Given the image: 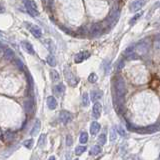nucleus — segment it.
Here are the masks:
<instances>
[{"label":"nucleus","instance_id":"1","mask_svg":"<svg viewBox=\"0 0 160 160\" xmlns=\"http://www.w3.org/2000/svg\"><path fill=\"white\" fill-rule=\"evenodd\" d=\"M114 92H115V96H114V103L115 106L118 109V107H122L123 101H124V96L126 94V86H125V82L121 76H116L114 78Z\"/></svg>","mask_w":160,"mask_h":160},{"label":"nucleus","instance_id":"2","mask_svg":"<svg viewBox=\"0 0 160 160\" xmlns=\"http://www.w3.org/2000/svg\"><path fill=\"white\" fill-rule=\"evenodd\" d=\"M119 15H120V8L118 6H115L111 9L109 15L105 20V26L111 28L112 26L115 25V23L118 21L119 19Z\"/></svg>","mask_w":160,"mask_h":160},{"label":"nucleus","instance_id":"3","mask_svg":"<svg viewBox=\"0 0 160 160\" xmlns=\"http://www.w3.org/2000/svg\"><path fill=\"white\" fill-rule=\"evenodd\" d=\"M64 76H65L67 82H68L70 86H76L79 81L78 78L73 74V72H71L70 69H69L68 67L64 68Z\"/></svg>","mask_w":160,"mask_h":160},{"label":"nucleus","instance_id":"4","mask_svg":"<svg viewBox=\"0 0 160 160\" xmlns=\"http://www.w3.org/2000/svg\"><path fill=\"white\" fill-rule=\"evenodd\" d=\"M158 130L157 125H150L148 127H137V129H134L133 131L138 133H154Z\"/></svg>","mask_w":160,"mask_h":160},{"label":"nucleus","instance_id":"5","mask_svg":"<svg viewBox=\"0 0 160 160\" xmlns=\"http://www.w3.org/2000/svg\"><path fill=\"white\" fill-rule=\"evenodd\" d=\"M59 119L61 121L63 124H68L70 123L73 119V115L68 111H65V110H62L60 112V115H59Z\"/></svg>","mask_w":160,"mask_h":160},{"label":"nucleus","instance_id":"6","mask_svg":"<svg viewBox=\"0 0 160 160\" xmlns=\"http://www.w3.org/2000/svg\"><path fill=\"white\" fill-rule=\"evenodd\" d=\"M101 112H102V106H101L100 102H95L93 105V109H92V116L95 119H98L101 116Z\"/></svg>","mask_w":160,"mask_h":160},{"label":"nucleus","instance_id":"7","mask_svg":"<svg viewBox=\"0 0 160 160\" xmlns=\"http://www.w3.org/2000/svg\"><path fill=\"white\" fill-rule=\"evenodd\" d=\"M144 5H145V1H143V0H136V1H133L130 5V11L137 12L138 10L141 9Z\"/></svg>","mask_w":160,"mask_h":160},{"label":"nucleus","instance_id":"8","mask_svg":"<svg viewBox=\"0 0 160 160\" xmlns=\"http://www.w3.org/2000/svg\"><path fill=\"white\" fill-rule=\"evenodd\" d=\"M89 56H90V53L88 52V51H82V52H79L75 55L74 61H75V63H81L82 61H84L85 59L89 58Z\"/></svg>","mask_w":160,"mask_h":160},{"label":"nucleus","instance_id":"9","mask_svg":"<svg viewBox=\"0 0 160 160\" xmlns=\"http://www.w3.org/2000/svg\"><path fill=\"white\" fill-rule=\"evenodd\" d=\"M102 32V25L100 23H95L91 26V29H90V34L92 36H98L101 34Z\"/></svg>","mask_w":160,"mask_h":160},{"label":"nucleus","instance_id":"10","mask_svg":"<svg viewBox=\"0 0 160 160\" xmlns=\"http://www.w3.org/2000/svg\"><path fill=\"white\" fill-rule=\"evenodd\" d=\"M64 92H65V87H64L63 84H58L55 85L53 87V94L57 97H61L63 96Z\"/></svg>","mask_w":160,"mask_h":160},{"label":"nucleus","instance_id":"11","mask_svg":"<svg viewBox=\"0 0 160 160\" xmlns=\"http://www.w3.org/2000/svg\"><path fill=\"white\" fill-rule=\"evenodd\" d=\"M28 28H29V30H30V32H31L32 35H34L35 37L40 38L41 36H42V30H41L40 27L36 26V25H30Z\"/></svg>","mask_w":160,"mask_h":160},{"label":"nucleus","instance_id":"12","mask_svg":"<svg viewBox=\"0 0 160 160\" xmlns=\"http://www.w3.org/2000/svg\"><path fill=\"white\" fill-rule=\"evenodd\" d=\"M3 55H4V58H5L7 61H13L15 59V53L11 48H6L5 50H4Z\"/></svg>","mask_w":160,"mask_h":160},{"label":"nucleus","instance_id":"13","mask_svg":"<svg viewBox=\"0 0 160 160\" xmlns=\"http://www.w3.org/2000/svg\"><path fill=\"white\" fill-rule=\"evenodd\" d=\"M102 91L99 89H96V90H93V91H91V93H90V96H91V101H93V102H98L99 99L102 97Z\"/></svg>","mask_w":160,"mask_h":160},{"label":"nucleus","instance_id":"14","mask_svg":"<svg viewBox=\"0 0 160 160\" xmlns=\"http://www.w3.org/2000/svg\"><path fill=\"white\" fill-rule=\"evenodd\" d=\"M41 128V122L39 119H36L35 120V123H34L33 125V128L31 129V131H30V135L31 136H36L38 134V132H39Z\"/></svg>","mask_w":160,"mask_h":160},{"label":"nucleus","instance_id":"15","mask_svg":"<svg viewBox=\"0 0 160 160\" xmlns=\"http://www.w3.org/2000/svg\"><path fill=\"white\" fill-rule=\"evenodd\" d=\"M21 45H22L23 49H24V50L26 51L27 53H29V54H31V55H33V54H34L33 46H32V45L30 44L29 42H27V41H22V42H21Z\"/></svg>","mask_w":160,"mask_h":160},{"label":"nucleus","instance_id":"16","mask_svg":"<svg viewBox=\"0 0 160 160\" xmlns=\"http://www.w3.org/2000/svg\"><path fill=\"white\" fill-rule=\"evenodd\" d=\"M47 106H48L49 109H51V110L55 109L56 106H57V101H56L55 97H53V96L47 97Z\"/></svg>","mask_w":160,"mask_h":160},{"label":"nucleus","instance_id":"17","mask_svg":"<svg viewBox=\"0 0 160 160\" xmlns=\"http://www.w3.org/2000/svg\"><path fill=\"white\" fill-rule=\"evenodd\" d=\"M100 128L101 126L98 122H92L91 126H90V133H91V135H96L99 132Z\"/></svg>","mask_w":160,"mask_h":160},{"label":"nucleus","instance_id":"18","mask_svg":"<svg viewBox=\"0 0 160 160\" xmlns=\"http://www.w3.org/2000/svg\"><path fill=\"white\" fill-rule=\"evenodd\" d=\"M23 106H24V109L27 113H32L33 112V103H32L31 100H26Z\"/></svg>","mask_w":160,"mask_h":160},{"label":"nucleus","instance_id":"19","mask_svg":"<svg viewBox=\"0 0 160 160\" xmlns=\"http://www.w3.org/2000/svg\"><path fill=\"white\" fill-rule=\"evenodd\" d=\"M24 5L26 6V9H34V10H37V6H36V3L34 1H26L23 2Z\"/></svg>","mask_w":160,"mask_h":160},{"label":"nucleus","instance_id":"20","mask_svg":"<svg viewBox=\"0 0 160 160\" xmlns=\"http://www.w3.org/2000/svg\"><path fill=\"white\" fill-rule=\"evenodd\" d=\"M102 152V148H101L100 145H95L92 147L91 151H90V153H91V155H98L100 154V153Z\"/></svg>","mask_w":160,"mask_h":160},{"label":"nucleus","instance_id":"21","mask_svg":"<svg viewBox=\"0 0 160 160\" xmlns=\"http://www.w3.org/2000/svg\"><path fill=\"white\" fill-rule=\"evenodd\" d=\"M50 75H51V79H52L53 82H57L58 80H60L59 73H58L56 70H51Z\"/></svg>","mask_w":160,"mask_h":160},{"label":"nucleus","instance_id":"22","mask_svg":"<svg viewBox=\"0 0 160 160\" xmlns=\"http://www.w3.org/2000/svg\"><path fill=\"white\" fill-rule=\"evenodd\" d=\"M89 95L88 93H83L82 95V104H83V106H88L89 105Z\"/></svg>","mask_w":160,"mask_h":160},{"label":"nucleus","instance_id":"23","mask_svg":"<svg viewBox=\"0 0 160 160\" xmlns=\"http://www.w3.org/2000/svg\"><path fill=\"white\" fill-rule=\"evenodd\" d=\"M46 60H47V63H48L50 66L54 67V66L56 65V59H55V57H54L53 55H51V54H50V55L47 56V59Z\"/></svg>","mask_w":160,"mask_h":160},{"label":"nucleus","instance_id":"24","mask_svg":"<svg viewBox=\"0 0 160 160\" xmlns=\"http://www.w3.org/2000/svg\"><path fill=\"white\" fill-rule=\"evenodd\" d=\"M106 141H107L106 134H105V133L100 134V135H99V137H98V143L100 144V145H105V144H106Z\"/></svg>","mask_w":160,"mask_h":160},{"label":"nucleus","instance_id":"25","mask_svg":"<svg viewBox=\"0 0 160 160\" xmlns=\"http://www.w3.org/2000/svg\"><path fill=\"white\" fill-rule=\"evenodd\" d=\"M88 140V134L86 132H82L80 134V137H79V141L81 144H85Z\"/></svg>","mask_w":160,"mask_h":160},{"label":"nucleus","instance_id":"26","mask_svg":"<svg viewBox=\"0 0 160 160\" xmlns=\"http://www.w3.org/2000/svg\"><path fill=\"white\" fill-rule=\"evenodd\" d=\"M142 14H143V12H140V13H137V14L134 15L132 18L130 19V21H129V24H130V25H134V24H135V22L140 18V17H141Z\"/></svg>","mask_w":160,"mask_h":160},{"label":"nucleus","instance_id":"27","mask_svg":"<svg viewBox=\"0 0 160 160\" xmlns=\"http://www.w3.org/2000/svg\"><path fill=\"white\" fill-rule=\"evenodd\" d=\"M97 80H98V76H97L96 73H91V74L88 76V81L90 82V83H95V82H97Z\"/></svg>","mask_w":160,"mask_h":160},{"label":"nucleus","instance_id":"28","mask_svg":"<svg viewBox=\"0 0 160 160\" xmlns=\"http://www.w3.org/2000/svg\"><path fill=\"white\" fill-rule=\"evenodd\" d=\"M23 146L26 147L28 149H31L32 146H33V139H27L23 142Z\"/></svg>","mask_w":160,"mask_h":160},{"label":"nucleus","instance_id":"29","mask_svg":"<svg viewBox=\"0 0 160 160\" xmlns=\"http://www.w3.org/2000/svg\"><path fill=\"white\" fill-rule=\"evenodd\" d=\"M124 63H125L124 59H120L119 61L117 62V64H116V71H117V72H119L121 69L124 67Z\"/></svg>","mask_w":160,"mask_h":160},{"label":"nucleus","instance_id":"30","mask_svg":"<svg viewBox=\"0 0 160 160\" xmlns=\"http://www.w3.org/2000/svg\"><path fill=\"white\" fill-rule=\"evenodd\" d=\"M85 150H86L85 146H78L75 149V153H76V155H81L83 152H85Z\"/></svg>","mask_w":160,"mask_h":160},{"label":"nucleus","instance_id":"31","mask_svg":"<svg viewBox=\"0 0 160 160\" xmlns=\"http://www.w3.org/2000/svg\"><path fill=\"white\" fill-rule=\"evenodd\" d=\"M117 138V134H116V130L112 128L110 130V141H115Z\"/></svg>","mask_w":160,"mask_h":160},{"label":"nucleus","instance_id":"32","mask_svg":"<svg viewBox=\"0 0 160 160\" xmlns=\"http://www.w3.org/2000/svg\"><path fill=\"white\" fill-rule=\"evenodd\" d=\"M27 12L29 13L31 16H34V17H37L38 15H39V12L37 11V10H34V9H26Z\"/></svg>","mask_w":160,"mask_h":160},{"label":"nucleus","instance_id":"33","mask_svg":"<svg viewBox=\"0 0 160 160\" xmlns=\"http://www.w3.org/2000/svg\"><path fill=\"white\" fill-rule=\"evenodd\" d=\"M45 138H46V136H45V134H41V136L39 137V140H38V145H39V146H42L43 144H44V142H45Z\"/></svg>","mask_w":160,"mask_h":160},{"label":"nucleus","instance_id":"34","mask_svg":"<svg viewBox=\"0 0 160 160\" xmlns=\"http://www.w3.org/2000/svg\"><path fill=\"white\" fill-rule=\"evenodd\" d=\"M66 144H67V146H71L73 144V138L71 135L66 136Z\"/></svg>","mask_w":160,"mask_h":160},{"label":"nucleus","instance_id":"35","mask_svg":"<svg viewBox=\"0 0 160 160\" xmlns=\"http://www.w3.org/2000/svg\"><path fill=\"white\" fill-rule=\"evenodd\" d=\"M13 62L15 63V65L18 67L19 69H23V63L19 59H16V58H15V59L13 60Z\"/></svg>","mask_w":160,"mask_h":160},{"label":"nucleus","instance_id":"36","mask_svg":"<svg viewBox=\"0 0 160 160\" xmlns=\"http://www.w3.org/2000/svg\"><path fill=\"white\" fill-rule=\"evenodd\" d=\"M117 130H118V133H119L121 136H123V137H125V136H126V131L124 130V128H123V127L118 126Z\"/></svg>","mask_w":160,"mask_h":160},{"label":"nucleus","instance_id":"37","mask_svg":"<svg viewBox=\"0 0 160 160\" xmlns=\"http://www.w3.org/2000/svg\"><path fill=\"white\" fill-rule=\"evenodd\" d=\"M5 12V8L3 7V6L1 5V3H0V13H4Z\"/></svg>","mask_w":160,"mask_h":160},{"label":"nucleus","instance_id":"38","mask_svg":"<svg viewBox=\"0 0 160 160\" xmlns=\"http://www.w3.org/2000/svg\"><path fill=\"white\" fill-rule=\"evenodd\" d=\"M48 160H55V157H54V156H51Z\"/></svg>","mask_w":160,"mask_h":160},{"label":"nucleus","instance_id":"39","mask_svg":"<svg viewBox=\"0 0 160 160\" xmlns=\"http://www.w3.org/2000/svg\"><path fill=\"white\" fill-rule=\"evenodd\" d=\"M0 37H1V33H0Z\"/></svg>","mask_w":160,"mask_h":160},{"label":"nucleus","instance_id":"40","mask_svg":"<svg viewBox=\"0 0 160 160\" xmlns=\"http://www.w3.org/2000/svg\"><path fill=\"white\" fill-rule=\"evenodd\" d=\"M74 160H79V159H74Z\"/></svg>","mask_w":160,"mask_h":160}]
</instances>
